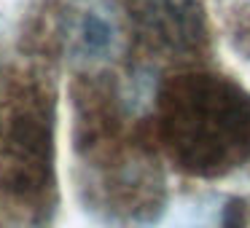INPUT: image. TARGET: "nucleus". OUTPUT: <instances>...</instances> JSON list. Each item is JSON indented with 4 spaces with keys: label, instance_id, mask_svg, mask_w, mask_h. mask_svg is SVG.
Returning <instances> with one entry per match:
<instances>
[{
    "label": "nucleus",
    "instance_id": "nucleus-3",
    "mask_svg": "<svg viewBox=\"0 0 250 228\" xmlns=\"http://www.w3.org/2000/svg\"><path fill=\"white\" fill-rule=\"evenodd\" d=\"M137 49L156 62H194L210 43L205 0H124Z\"/></svg>",
    "mask_w": 250,
    "mask_h": 228
},
{
    "label": "nucleus",
    "instance_id": "nucleus-1",
    "mask_svg": "<svg viewBox=\"0 0 250 228\" xmlns=\"http://www.w3.org/2000/svg\"><path fill=\"white\" fill-rule=\"evenodd\" d=\"M156 124L186 172L218 177L250 158V94L212 73H178L159 89Z\"/></svg>",
    "mask_w": 250,
    "mask_h": 228
},
{
    "label": "nucleus",
    "instance_id": "nucleus-2",
    "mask_svg": "<svg viewBox=\"0 0 250 228\" xmlns=\"http://www.w3.org/2000/svg\"><path fill=\"white\" fill-rule=\"evenodd\" d=\"M54 108V81L41 62L0 67V190L11 199H35L51 185Z\"/></svg>",
    "mask_w": 250,
    "mask_h": 228
}]
</instances>
